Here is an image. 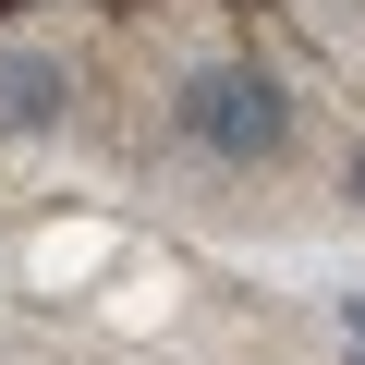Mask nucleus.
<instances>
[{
  "mask_svg": "<svg viewBox=\"0 0 365 365\" xmlns=\"http://www.w3.org/2000/svg\"><path fill=\"white\" fill-rule=\"evenodd\" d=\"M170 122H182V146L220 158V170H280L292 158V86L268 61H207L195 86L170 98Z\"/></svg>",
  "mask_w": 365,
  "mask_h": 365,
  "instance_id": "nucleus-1",
  "label": "nucleus"
},
{
  "mask_svg": "<svg viewBox=\"0 0 365 365\" xmlns=\"http://www.w3.org/2000/svg\"><path fill=\"white\" fill-rule=\"evenodd\" d=\"M73 110V73L49 49H0V134H49Z\"/></svg>",
  "mask_w": 365,
  "mask_h": 365,
  "instance_id": "nucleus-2",
  "label": "nucleus"
},
{
  "mask_svg": "<svg viewBox=\"0 0 365 365\" xmlns=\"http://www.w3.org/2000/svg\"><path fill=\"white\" fill-rule=\"evenodd\" d=\"M341 341H353V365H365V292H353V304H341Z\"/></svg>",
  "mask_w": 365,
  "mask_h": 365,
  "instance_id": "nucleus-3",
  "label": "nucleus"
},
{
  "mask_svg": "<svg viewBox=\"0 0 365 365\" xmlns=\"http://www.w3.org/2000/svg\"><path fill=\"white\" fill-rule=\"evenodd\" d=\"M353 207H365V146H353Z\"/></svg>",
  "mask_w": 365,
  "mask_h": 365,
  "instance_id": "nucleus-4",
  "label": "nucleus"
}]
</instances>
